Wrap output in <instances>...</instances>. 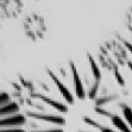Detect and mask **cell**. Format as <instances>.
<instances>
[{
  "mask_svg": "<svg viewBox=\"0 0 132 132\" xmlns=\"http://www.w3.org/2000/svg\"><path fill=\"white\" fill-rule=\"evenodd\" d=\"M100 132H132V105H123L120 113L110 118V125L104 126Z\"/></svg>",
  "mask_w": 132,
  "mask_h": 132,
  "instance_id": "obj_1",
  "label": "cell"
},
{
  "mask_svg": "<svg viewBox=\"0 0 132 132\" xmlns=\"http://www.w3.org/2000/svg\"><path fill=\"white\" fill-rule=\"evenodd\" d=\"M23 29H24L26 36L34 42H39L44 39L46 34V22L42 14L38 13H31L29 14L23 22Z\"/></svg>",
  "mask_w": 132,
  "mask_h": 132,
  "instance_id": "obj_2",
  "label": "cell"
},
{
  "mask_svg": "<svg viewBox=\"0 0 132 132\" xmlns=\"http://www.w3.org/2000/svg\"><path fill=\"white\" fill-rule=\"evenodd\" d=\"M1 10L6 18H18L24 10L23 0H1Z\"/></svg>",
  "mask_w": 132,
  "mask_h": 132,
  "instance_id": "obj_3",
  "label": "cell"
},
{
  "mask_svg": "<svg viewBox=\"0 0 132 132\" xmlns=\"http://www.w3.org/2000/svg\"><path fill=\"white\" fill-rule=\"evenodd\" d=\"M70 69H71V73H73V80L74 83H75V93H76V96L77 99L80 100H83L86 98V90L83 88V85H82V81H81L80 76H79V71H77V68L75 65L74 62H70Z\"/></svg>",
  "mask_w": 132,
  "mask_h": 132,
  "instance_id": "obj_4",
  "label": "cell"
},
{
  "mask_svg": "<svg viewBox=\"0 0 132 132\" xmlns=\"http://www.w3.org/2000/svg\"><path fill=\"white\" fill-rule=\"evenodd\" d=\"M48 74H49V76L51 77V80L55 82L56 87L59 88L60 93H61V95L64 98L65 101H67L68 104H71V105H73L74 104V98H73V95H71V93L69 92V89H68L67 87H65L64 85H63V83H62L61 81L57 79V76H56L55 74H52L51 70H49V69H48Z\"/></svg>",
  "mask_w": 132,
  "mask_h": 132,
  "instance_id": "obj_5",
  "label": "cell"
},
{
  "mask_svg": "<svg viewBox=\"0 0 132 132\" xmlns=\"http://www.w3.org/2000/svg\"><path fill=\"white\" fill-rule=\"evenodd\" d=\"M87 57H88L89 65H90V69H92V71H93V75H94V77H95V81L100 82V80H101V73H100V69H99L96 62L94 61V59H93L89 54L87 55Z\"/></svg>",
  "mask_w": 132,
  "mask_h": 132,
  "instance_id": "obj_6",
  "label": "cell"
},
{
  "mask_svg": "<svg viewBox=\"0 0 132 132\" xmlns=\"http://www.w3.org/2000/svg\"><path fill=\"white\" fill-rule=\"evenodd\" d=\"M116 77H117V80H118V81H120V85L123 86V85H124V80L121 79V76H120L119 74L117 73V70H116Z\"/></svg>",
  "mask_w": 132,
  "mask_h": 132,
  "instance_id": "obj_7",
  "label": "cell"
},
{
  "mask_svg": "<svg viewBox=\"0 0 132 132\" xmlns=\"http://www.w3.org/2000/svg\"><path fill=\"white\" fill-rule=\"evenodd\" d=\"M125 44H126V46H127V48H129V49H130V51L132 52V45H131V44H130V43H127V42H125Z\"/></svg>",
  "mask_w": 132,
  "mask_h": 132,
  "instance_id": "obj_8",
  "label": "cell"
}]
</instances>
